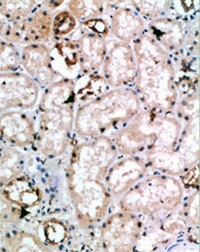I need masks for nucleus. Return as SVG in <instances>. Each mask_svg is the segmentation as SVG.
Wrapping results in <instances>:
<instances>
[{"mask_svg": "<svg viewBox=\"0 0 200 252\" xmlns=\"http://www.w3.org/2000/svg\"><path fill=\"white\" fill-rule=\"evenodd\" d=\"M119 154L109 135L81 139L73 148L66 183L78 225L89 229L107 216L112 199L104 176Z\"/></svg>", "mask_w": 200, "mask_h": 252, "instance_id": "nucleus-1", "label": "nucleus"}, {"mask_svg": "<svg viewBox=\"0 0 200 252\" xmlns=\"http://www.w3.org/2000/svg\"><path fill=\"white\" fill-rule=\"evenodd\" d=\"M75 105V79L61 77L44 89L34 117V147L45 158H57L70 147Z\"/></svg>", "mask_w": 200, "mask_h": 252, "instance_id": "nucleus-2", "label": "nucleus"}, {"mask_svg": "<svg viewBox=\"0 0 200 252\" xmlns=\"http://www.w3.org/2000/svg\"><path fill=\"white\" fill-rule=\"evenodd\" d=\"M132 46L136 59L134 91L142 106L162 113H172L178 93L175 67L170 54L147 32Z\"/></svg>", "mask_w": 200, "mask_h": 252, "instance_id": "nucleus-3", "label": "nucleus"}, {"mask_svg": "<svg viewBox=\"0 0 200 252\" xmlns=\"http://www.w3.org/2000/svg\"><path fill=\"white\" fill-rule=\"evenodd\" d=\"M183 126L181 119L172 113L142 107L109 136L119 156H136L148 162L174 150Z\"/></svg>", "mask_w": 200, "mask_h": 252, "instance_id": "nucleus-4", "label": "nucleus"}, {"mask_svg": "<svg viewBox=\"0 0 200 252\" xmlns=\"http://www.w3.org/2000/svg\"><path fill=\"white\" fill-rule=\"evenodd\" d=\"M138 95L131 87L112 88L75 109L74 133L80 139L108 135L130 122L142 108ZM113 131V132H114Z\"/></svg>", "mask_w": 200, "mask_h": 252, "instance_id": "nucleus-5", "label": "nucleus"}, {"mask_svg": "<svg viewBox=\"0 0 200 252\" xmlns=\"http://www.w3.org/2000/svg\"><path fill=\"white\" fill-rule=\"evenodd\" d=\"M185 189L175 176L156 173L145 176L118 199L119 209L137 216L154 217L175 211Z\"/></svg>", "mask_w": 200, "mask_h": 252, "instance_id": "nucleus-6", "label": "nucleus"}, {"mask_svg": "<svg viewBox=\"0 0 200 252\" xmlns=\"http://www.w3.org/2000/svg\"><path fill=\"white\" fill-rule=\"evenodd\" d=\"M200 162V113L190 117L183 126L173 151L155 158L147 162L155 170L178 176Z\"/></svg>", "mask_w": 200, "mask_h": 252, "instance_id": "nucleus-7", "label": "nucleus"}, {"mask_svg": "<svg viewBox=\"0 0 200 252\" xmlns=\"http://www.w3.org/2000/svg\"><path fill=\"white\" fill-rule=\"evenodd\" d=\"M141 232L139 217L120 210L102 220L100 247L104 252H132L138 244Z\"/></svg>", "mask_w": 200, "mask_h": 252, "instance_id": "nucleus-8", "label": "nucleus"}, {"mask_svg": "<svg viewBox=\"0 0 200 252\" xmlns=\"http://www.w3.org/2000/svg\"><path fill=\"white\" fill-rule=\"evenodd\" d=\"M41 95L40 86L24 72L0 73V114L33 110Z\"/></svg>", "mask_w": 200, "mask_h": 252, "instance_id": "nucleus-9", "label": "nucleus"}, {"mask_svg": "<svg viewBox=\"0 0 200 252\" xmlns=\"http://www.w3.org/2000/svg\"><path fill=\"white\" fill-rule=\"evenodd\" d=\"M53 12L42 3L27 18L20 22L5 23L1 39L17 48L45 44L51 37Z\"/></svg>", "mask_w": 200, "mask_h": 252, "instance_id": "nucleus-10", "label": "nucleus"}, {"mask_svg": "<svg viewBox=\"0 0 200 252\" xmlns=\"http://www.w3.org/2000/svg\"><path fill=\"white\" fill-rule=\"evenodd\" d=\"M107 86L112 88L130 87L136 76V59L132 44L124 42L107 43V51L100 69Z\"/></svg>", "mask_w": 200, "mask_h": 252, "instance_id": "nucleus-11", "label": "nucleus"}, {"mask_svg": "<svg viewBox=\"0 0 200 252\" xmlns=\"http://www.w3.org/2000/svg\"><path fill=\"white\" fill-rule=\"evenodd\" d=\"M149 168L142 158L118 156L104 176V184L112 201L118 200L133 186L147 176Z\"/></svg>", "mask_w": 200, "mask_h": 252, "instance_id": "nucleus-12", "label": "nucleus"}, {"mask_svg": "<svg viewBox=\"0 0 200 252\" xmlns=\"http://www.w3.org/2000/svg\"><path fill=\"white\" fill-rule=\"evenodd\" d=\"M0 138L4 144L25 150L36 140L35 119L28 111H8L0 114Z\"/></svg>", "mask_w": 200, "mask_h": 252, "instance_id": "nucleus-13", "label": "nucleus"}, {"mask_svg": "<svg viewBox=\"0 0 200 252\" xmlns=\"http://www.w3.org/2000/svg\"><path fill=\"white\" fill-rule=\"evenodd\" d=\"M21 67L42 89L57 80L50 57V47L46 44H35L20 49Z\"/></svg>", "mask_w": 200, "mask_h": 252, "instance_id": "nucleus-14", "label": "nucleus"}, {"mask_svg": "<svg viewBox=\"0 0 200 252\" xmlns=\"http://www.w3.org/2000/svg\"><path fill=\"white\" fill-rule=\"evenodd\" d=\"M75 34L73 40L78 52L80 75L99 74L107 51L106 39L82 27Z\"/></svg>", "mask_w": 200, "mask_h": 252, "instance_id": "nucleus-15", "label": "nucleus"}, {"mask_svg": "<svg viewBox=\"0 0 200 252\" xmlns=\"http://www.w3.org/2000/svg\"><path fill=\"white\" fill-rule=\"evenodd\" d=\"M0 194L6 200L26 212L39 207L44 197L39 185L26 173L13 179L1 188Z\"/></svg>", "mask_w": 200, "mask_h": 252, "instance_id": "nucleus-16", "label": "nucleus"}, {"mask_svg": "<svg viewBox=\"0 0 200 252\" xmlns=\"http://www.w3.org/2000/svg\"><path fill=\"white\" fill-rule=\"evenodd\" d=\"M109 33L117 41L132 44L145 33V22L138 13L129 6H122L110 16Z\"/></svg>", "mask_w": 200, "mask_h": 252, "instance_id": "nucleus-17", "label": "nucleus"}, {"mask_svg": "<svg viewBox=\"0 0 200 252\" xmlns=\"http://www.w3.org/2000/svg\"><path fill=\"white\" fill-rule=\"evenodd\" d=\"M187 26L170 17L151 21L148 25V34L169 54L182 49L187 41Z\"/></svg>", "mask_w": 200, "mask_h": 252, "instance_id": "nucleus-18", "label": "nucleus"}, {"mask_svg": "<svg viewBox=\"0 0 200 252\" xmlns=\"http://www.w3.org/2000/svg\"><path fill=\"white\" fill-rule=\"evenodd\" d=\"M50 51L51 64L58 76L76 79L80 76L78 52L73 39L56 40Z\"/></svg>", "mask_w": 200, "mask_h": 252, "instance_id": "nucleus-19", "label": "nucleus"}, {"mask_svg": "<svg viewBox=\"0 0 200 252\" xmlns=\"http://www.w3.org/2000/svg\"><path fill=\"white\" fill-rule=\"evenodd\" d=\"M0 249L5 252H51L42 239L31 232L8 228L0 236Z\"/></svg>", "mask_w": 200, "mask_h": 252, "instance_id": "nucleus-20", "label": "nucleus"}, {"mask_svg": "<svg viewBox=\"0 0 200 252\" xmlns=\"http://www.w3.org/2000/svg\"><path fill=\"white\" fill-rule=\"evenodd\" d=\"M26 158L18 148L3 144L0 148V189L25 173Z\"/></svg>", "mask_w": 200, "mask_h": 252, "instance_id": "nucleus-21", "label": "nucleus"}, {"mask_svg": "<svg viewBox=\"0 0 200 252\" xmlns=\"http://www.w3.org/2000/svg\"><path fill=\"white\" fill-rule=\"evenodd\" d=\"M109 89L100 74L80 75L75 79V104L92 101Z\"/></svg>", "mask_w": 200, "mask_h": 252, "instance_id": "nucleus-22", "label": "nucleus"}, {"mask_svg": "<svg viewBox=\"0 0 200 252\" xmlns=\"http://www.w3.org/2000/svg\"><path fill=\"white\" fill-rule=\"evenodd\" d=\"M40 4L38 1H0V19L5 23L20 22L31 15Z\"/></svg>", "mask_w": 200, "mask_h": 252, "instance_id": "nucleus-23", "label": "nucleus"}, {"mask_svg": "<svg viewBox=\"0 0 200 252\" xmlns=\"http://www.w3.org/2000/svg\"><path fill=\"white\" fill-rule=\"evenodd\" d=\"M37 235L47 246L53 250L67 240L69 229L62 220L52 218L46 220L40 225Z\"/></svg>", "mask_w": 200, "mask_h": 252, "instance_id": "nucleus-24", "label": "nucleus"}, {"mask_svg": "<svg viewBox=\"0 0 200 252\" xmlns=\"http://www.w3.org/2000/svg\"><path fill=\"white\" fill-rule=\"evenodd\" d=\"M105 3L103 1L73 0L67 3V10L82 24L94 19L101 18L104 14Z\"/></svg>", "mask_w": 200, "mask_h": 252, "instance_id": "nucleus-25", "label": "nucleus"}, {"mask_svg": "<svg viewBox=\"0 0 200 252\" xmlns=\"http://www.w3.org/2000/svg\"><path fill=\"white\" fill-rule=\"evenodd\" d=\"M131 6L144 20L154 21L170 13V1H132Z\"/></svg>", "mask_w": 200, "mask_h": 252, "instance_id": "nucleus-26", "label": "nucleus"}, {"mask_svg": "<svg viewBox=\"0 0 200 252\" xmlns=\"http://www.w3.org/2000/svg\"><path fill=\"white\" fill-rule=\"evenodd\" d=\"M78 21L66 9L53 16L51 36L56 40L65 39L73 34L78 27Z\"/></svg>", "mask_w": 200, "mask_h": 252, "instance_id": "nucleus-27", "label": "nucleus"}, {"mask_svg": "<svg viewBox=\"0 0 200 252\" xmlns=\"http://www.w3.org/2000/svg\"><path fill=\"white\" fill-rule=\"evenodd\" d=\"M21 68L20 49L0 38V73L17 71Z\"/></svg>", "mask_w": 200, "mask_h": 252, "instance_id": "nucleus-28", "label": "nucleus"}, {"mask_svg": "<svg viewBox=\"0 0 200 252\" xmlns=\"http://www.w3.org/2000/svg\"><path fill=\"white\" fill-rule=\"evenodd\" d=\"M24 209L15 206L0 194V226H16L25 219Z\"/></svg>", "mask_w": 200, "mask_h": 252, "instance_id": "nucleus-29", "label": "nucleus"}, {"mask_svg": "<svg viewBox=\"0 0 200 252\" xmlns=\"http://www.w3.org/2000/svg\"><path fill=\"white\" fill-rule=\"evenodd\" d=\"M183 215L187 223L199 228L200 225V190L196 189L184 203Z\"/></svg>", "mask_w": 200, "mask_h": 252, "instance_id": "nucleus-30", "label": "nucleus"}, {"mask_svg": "<svg viewBox=\"0 0 200 252\" xmlns=\"http://www.w3.org/2000/svg\"><path fill=\"white\" fill-rule=\"evenodd\" d=\"M81 27L99 35L104 39H106L110 34L108 22L102 18H98V19H94V20L82 23Z\"/></svg>", "mask_w": 200, "mask_h": 252, "instance_id": "nucleus-31", "label": "nucleus"}, {"mask_svg": "<svg viewBox=\"0 0 200 252\" xmlns=\"http://www.w3.org/2000/svg\"><path fill=\"white\" fill-rule=\"evenodd\" d=\"M183 188L190 189H199L200 186V162L188 169L182 174V181H180Z\"/></svg>", "mask_w": 200, "mask_h": 252, "instance_id": "nucleus-32", "label": "nucleus"}, {"mask_svg": "<svg viewBox=\"0 0 200 252\" xmlns=\"http://www.w3.org/2000/svg\"><path fill=\"white\" fill-rule=\"evenodd\" d=\"M4 26H5V22H3V21L0 19V38H1L2 31H3V29H4Z\"/></svg>", "mask_w": 200, "mask_h": 252, "instance_id": "nucleus-33", "label": "nucleus"}, {"mask_svg": "<svg viewBox=\"0 0 200 252\" xmlns=\"http://www.w3.org/2000/svg\"><path fill=\"white\" fill-rule=\"evenodd\" d=\"M3 144H4V143H3V141H2V140H1V138H0V148L3 146Z\"/></svg>", "mask_w": 200, "mask_h": 252, "instance_id": "nucleus-34", "label": "nucleus"}]
</instances>
